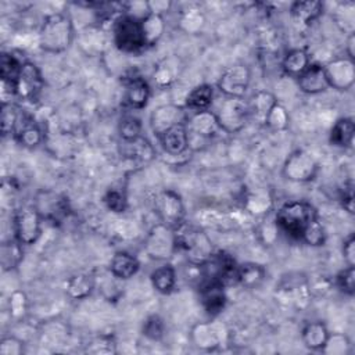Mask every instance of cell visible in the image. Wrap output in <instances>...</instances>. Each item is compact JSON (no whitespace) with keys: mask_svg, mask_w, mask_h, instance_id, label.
I'll list each match as a JSON object with an SVG mask.
<instances>
[{"mask_svg":"<svg viewBox=\"0 0 355 355\" xmlns=\"http://www.w3.org/2000/svg\"><path fill=\"white\" fill-rule=\"evenodd\" d=\"M334 284L341 293H344L349 297L354 295V293H355V268L347 265L344 269H341L334 277Z\"/></svg>","mask_w":355,"mask_h":355,"instance_id":"obj_48","label":"cell"},{"mask_svg":"<svg viewBox=\"0 0 355 355\" xmlns=\"http://www.w3.org/2000/svg\"><path fill=\"white\" fill-rule=\"evenodd\" d=\"M22 62L12 54L3 53L0 58V79L7 80H15L19 71H21Z\"/></svg>","mask_w":355,"mask_h":355,"instance_id":"obj_47","label":"cell"},{"mask_svg":"<svg viewBox=\"0 0 355 355\" xmlns=\"http://www.w3.org/2000/svg\"><path fill=\"white\" fill-rule=\"evenodd\" d=\"M180 122H184V111L180 105L173 103L161 104L150 114V126L157 137Z\"/></svg>","mask_w":355,"mask_h":355,"instance_id":"obj_17","label":"cell"},{"mask_svg":"<svg viewBox=\"0 0 355 355\" xmlns=\"http://www.w3.org/2000/svg\"><path fill=\"white\" fill-rule=\"evenodd\" d=\"M324 6L319 0L294 1L290 6L291 18L300 25H309L323 14Z\"/></svg>","mask_w":355,"mask_h":355,"instance_id":"obj_27","label":"cell"},{"mask_svg":"<svg viewBox=\"0 0 355 355\" xmlns=\"http://www.w3.org/2000/svg\"><path fill=\"white\" fill-rule=\"evenodd\" d=\"M112 42L115 47L126 54H136L147 46L143 39L140 19L128 14L118 15L112 22Z\"/></svg>","mask_w":355,"mask_h":355,"instance_id":"obj_5","label":"cell"},{"mask_svg":"<svg viewBox=\"0 0 355 355\" xmlns=\"http://www.w3.org/2000/svg\"><path fill=\"white\" fill-rule=\"evenodd\" d=\"M351 348V341L344 333H329L326 344L322 349L329 355H347Z\"/></svg>","mask_w":355,"mask_h":355,"instance_id":"obj_43","label":"cell"},{"mask_svg":"<svg viewBox=\"0 0 355 355\" xmlns=\"http://www.w3.org/2000/svg\"><path fill=\"white\" fill-rule=\"evenodd\" d=\"M153 79L158 87H169L176 79V69L169 61L165 60L154 69Z\"/></svg>","mask_w":355,"mask_h":355,"instance_id":"obj_49","label":"cell"},{"mask_svg":"<svg viewBox=\"0 0 355 355\" xmlns=\"http://www.w3.org/2000/svg\"><path fill=\"white\" fill-rule=\"evenodd\" d=\"M39 47L51 54H60L68 50L75 39L72 19L62 12H51L44 17L39 32Z\"/></svg>","mask_w":355,"mask_h":355,"instance_id":"obj_1","label":"cell"},{"mask_svg":"<svg viewBox=\"0 0 355 355\" xmlns=\"http://www.w3.org/2000/svg\"><path fill=\"white\" fill-rule=\"evenodd\" d=\"M297 86L298 89L309 96H315L319 93H323L329 89V83L323 71L322 64L311 62L308 68L298 75L297 78Z\"/></svg>","mask_w":355,"mask_h":355,"instance_id":"obj_21","label":"cell"},{"mask_svg":"<svg viewBox=\"0 0 355 355\" xmlns=\"http://www.w3.org/2000/svg\"><path fill=\"white\" fill-rule=\"evenodd\" d=\"M162 150L171 157H180L189 150V133L186 121L168 129L165 133L158 136Z\"/></svg>","mask_w":355,"mask_h":355,"instance_id":"obj_20","label":"cell"},{"mask_svg":"<svg viewBox=\"0 0 355 355\" xmlns=\"http://www.w3.org/2000/svg\"><path fill=\"white\" fill-rule=\"evenodd\" d=\"M140 269V262L136 255L128 251H118L110 262V272L115 279L128 280L133 277Z\"/></svg>","mask_w":355,"mask_h":355,"instance_id":"obj_24","label":"cell"},{"mask_svg":"<svg viewBox=\"0 0 355 355\" xmlns=\"http://www.w3.org/2000/svg\"><path fill=\"white\" fill-rule=\"evenodd\" d=\"M326 230L319 218H315L308 223V226L304 229L300 241L311 245V247H320L326 243Z\"/></svg>","mask_w":355,"mask_h":355,"instance_id":"obj_42","label":"cell"},{"mask_svg":"<svg viewBox=\"0 0 355 355\" xmlns=\"http://www.w3.org/2000/svg\"><path fill=\"white\" fill-rule=\"evenodd\" d=\"M33 207L43 220L60 222L69 212V202L65 196L50 189H40L33 197Z\"/></svg>","mask_w":355,"mask_h":355,"instance_id":"obj_12","label":"cell"},{"mask_svg":"<svg viewBox=\"0 0 355 355\" xmlns=\"http://www.w3.org/2000/svg\"><path fill=\"white\" fill-rule=\"evenodd\" d=\"M187 133H189V148H193L194 144L200 143V148L207 146L219 132L218 119L211 110L194 111L186 121Z\"/></svg>","mask_w":355,"mask_h":355,"instance_id":"obj_10","label":"cell"},{"mask_svg":"<svg viewBox=\"0 0 355 355\" xmlns=\"http://www.w3.org/2000/svg\"><path fill=\"white\" fill-rule=\"evenodd\" d=\"M24 251H22V244L14 237L12 240L10 239L8 241H3L0 247V261H1V269L4 272L12 270L19 265L22 261Z\"/></svg>","mask_w":355,"mask_h":355,"instance_id":"obj_38","label":"cell"},{"mask_svg":"<svg viewBox=\"0 0 355 355\" xmlns=\"http://www.w3.org/2000/svg\"><path fill=\"white\" fill-rule=\"evenodd\" d=\"M327 326L320 320L306 322L301 329V341L311 351H322L329 337Z\"/></svg>","mask_w":355,"mask_h":355,"instance_id":"obj_25","label":"cell"},{"mask_svg":"<svg viewBox=\"0 0 355 355\" xmlns=\"http://www.w3.org/2000/svg\"><path fill=\"white\" fill-rule=\"evenodd\" d=\"M0 354L1 355H22L25 354L24 340L15 336H6L0 341Z\"/></svg>","mask_w":355,"mask_h":355,"instance_id":"obj_53","label":"cell"},{"mask_svg":"<svg viewBox=\"0 0 355 355\" xmlns=\"http://www.w3.org/2000/svg\"><path fill=\"white\" fill-rule=\"evenodd\" d=\"M12 136L25 148H35L44 140V133L40 125L32 115L22 111H19Z\"/></svg>","mask_w":355,"mask_h":355,"instance_id":"obj_18","label":"cell"},{"mask_svg":"<svg viewBox=\"0 0 355 355\" xmlns=\"http://www.w3.org/2000/svg\"><path fill=\"white\" fill-rule=\"evenodd\" d=\"M19 108L10 103V104H1V118H0V122H1V133L3 136H7V135H12V130L15 128V123H17V119H18V115H19Z\"/></svg>","mask_w":355,"mask_h":355,"instance_id":"obj_51","label":"cell"},{"mask_svg":"<svg viewBox=\"0 0 355 355\" xmlns=\"http://www.w3.org/2000/svg\"><path fill=\"white\" fill-rule=\"evenodd\" d=\"M219 128L225 133H239L250 119L248 104L239 97H225L214 111Z\"/></svg>","mask_w":355,"mask_h":355,"instance_id":"obj_6","label":"cell"},{"mask_svg":"<svg viewBox=\"0 0 355 355\" xmlns=\"http://www.w3.org/2000/svg\"><path fill=\"white\" fill-rule=\"evenodd\" d=\"M266 276V270L257 262H244L237 266V283L244 288L258 287Z\"/></svg>","mask_w":355,"mask_h":355,"instance_id":"obj_36","label":"cell"},{"mask_svg":"<svg viewBox=\"0 0 355 355\" xmlns=\"http://www.w3.org/2000/svg\"><path fill=\"white\" fill-rule=\"evenodd\" d=\"M345 53H347L348 58H351V60L355 58V32L351 33V35H347Z\"/></svg>","mask_w":355,"mask_h":355,"instance_id":"obj_57","label":"cell"},{"mask_svg":"<svg viewBox=\"0 0 355 355\" xmlns=\"http://www.w3.org/2000/svg\"><path fill=\"white\" fill-rule=\"evenodd\" d=\"M319 172L318 159L306 150L298 148L288 154L282 166L283 176L294 183L312 182Z\"/></svg>","mask_w":355,"mask_h":355,"instance_id":"obj_8","label":"cell"},{"mask_svg":"<svg viewBox=\"0 0 355 355\" xmlns=\"http://www.w3.org/2000/svg\"><path fill=\"white\" fill-rule=\"evenodd\" d=\"M277 103L276 96L269 90H258L251 98L247 101L250 118H254L257 122L265 125V119L272 110V107Z\"/></svg>","mask_w":355,"mask_h":355,"instance_id":"obj_28","label":"cell"},{"mask_svg":"<svg viewBox=\"0 0 355 355\" xmlns=\"http://www.w3.org/2000/svg\"><path fill=\"white\" fill-rule=\"evenodd\" d=\"M251 82V69L241 62L227 67L216 82V87L225 97L243 98Z\"/></svg>","mask_w":355,"mask_h":355,"instance_id":"obj_13","label":"cell"},{"mask_svg":"<svg viewBox=\"0 0 355 355\" xmlns=\"http://www.w3.org/2000/svg\"><path fill=\"white\" fill-rule=\"evenodd\" d=\"M14 86L18 98L35 101L44 87V79L39 67L31 61H24Z\"/></svg>","mask_w":355,"mask_h":355,"instance_id":"obj_14","label":"cell"},{"mask_svg":"<svg viewBox=\"0 0 355 355\" xmlns=\"http://www.w3.org/2000/svg\"><path fill=\"white\" fill-rule=\"evenodd\" d=\"M354 135H355L354 119L351 116H343L333 123L329 133V141L331 143V146L347 148L352 146Z\"/></svg>","mask_w":355,"mask_h":355,"instance_id":"obj_29","label":"cell"},{"mask_svg":"<svg viewBox=\"0 0 355 355\" xmlns=\"http://www.w3.org/2000/svg\"><path fill=\"white\" fill-rule=\"evenodd\" d=\"M341 254H343L344 262L349 266H354V263H355V237L352 233L347 239H344L343 247H341Z\"/></svg>","mask_w":355,"mask_h":355,"instance_id":"obj_54","label":"cell"},{"mask_svg":"<svg viewBox=\"0 0 355 355\" xmlns=\"http://www.w3.org/2000/svg\"><path fill=\"white\" fill-rule=\"evenodd\" d=\"M42 222L43 218L37 212V209L31 205H22L14 212L12 218V229L14 237L22 245L35 244L42 236Z\"/></svg>","mask_w":355,"mask_h":355,"instance_id":"obj_9","label":"cell"},{"mask_svg":"<svg viewBox=\"0 0 355 355\" xmlns=\"http://www.w3.org/2000/svg\"><path fill=\"white\" fill-rule=\"evenodd\" d=\"M341 205L348 214H354V184L352 182L348 183V186H344V190L341 193Z\"/></svg>","mask_w":355,"mask_h":355,"instance_id":"obj_55","label":"cell"},{"mask_svg":"<svg viewBox=\"0 0 355 355\" xmlns=\"http://www.w3.org/2000/svg\"><path fill=\"white\" fill-rule=\"evenodd\" d=\"M86 352L89 354H114L116 352V343L112 336L100 334L93 337L86 344Z\"/></svg>","mask_w":355,"mask_h":355,"instance_id":"obj_46","label":"cell"},{"mask_svg":"<svg viewBox=\"0 0 355 355\" xmlns=\"http://www.w3.org/2000/svg\"><path fill=\"white\" fill-rule=\"evenodd\" d=\"M175 236L178 251H180L193 266L204 265L215 254L214 244L201 226L183 222L175 227Z\"/></svg>","mask_w":355,"mask_h":355,"instance_id":"obj_2","label":"cell"},{"mask_svg":"<svg viewBox=\"0 0 355 355\" xmlns=\"http://www.w3.org/2000/svg\"><path fill=\"white\" fill-rule=\"evenodd\" d=\"M10 316L14 320H21L28 313V297L22 290H14L8 298Z\"/></svg>","mask_w":355,"mask_h":355,"instance_id":"obj_45","label":"cell"},{"mask_svg":"<svg viewBox=\"0 0 355 355\" xmlns=\"http://www.w3.org/2000/svg\"><path fill=\"white\" fill-rule=\"evenodd\" d=\"M141 121L137 116L133 115H126L119 121L118 132L122 139V141H130L141 136Z\"/></svg>","mask_w":355,"mask_h":355,"instance_id":"obj_44","label":"cell"},{"mask_svg":"<svg viewBox=\"0 0 355 355\" xmlns=\"http://www.w3.org/2000/svg\"><path fill=\"white\" fill-rule=\"evenodd\" d=\"M279 230L280 229L275 219H266V216H263L262 222L258 226V236L265 245H270L276 241L279 236Z\"/></svg>","mask_w":355,"mask_h":355,"instance_id":"obj_52","label":"cell"},{"mask_svg":"<svg viewBox=\"0 0 355 355\" xmlns=\"http://www.w3.org/2000/svg\"><path fill=\"white\" fill-rule=\"evenodd\" d=\"M226 338V330L216 322H198L190 329V341L200 351H215Z\"/></svg>","mask_w":355,"mask_h":355,"instance_id":"obj_16","label":"cell"},{"mask_svg":"<svg viewBox=\"0 0 355 355\" xmlns=\"http://www.w3.org/2000/svg\"><path fill=\"white\" fill-rule=\"evenodd\" d=\"M154 212L157 214L161 223L169 227H178L184 222V202L180 194L175 190L165 189L158 191L153 200Z\"/></svg>","mask_w":355,"mask_h":355,"instance_id":"obj_11","label":"cell"},{"mask_svg":"<svg viewBox=\"0 0 355 355\" xmlns=\"http://www.w3.org/2000/svg\"><path fill=\"white\" fill-rule=\"evenodd\" d=\"M103 202L108 211L114 214H123L128 208V194L125 187L112 186L107 189L103 196Z\"/></svg>","mask_w":355,"mask_h":355,"instance_id":"obj_40","label":"cell"},{"mask_svg":"<svg viewBox=\"0 0 355 355\" xmlns=\"http://www.w3.org/2000/svg\"><path fill=\"white\" fill-rule=\"evenodd\" d=\"M143 248H144V252L151 259H155V261L171 259L178 251L175 229L158 222L146 234Z\"/></svg>","mask_w":355,"mask_h":355,"instance_id":"obj_7","label":"cell"},{"mask_svg":"<svg viewBox=\"0 0 355 355\" xmlns=\"http://www.w3.org/2000/svg\"><path fill=\"white\" fill-rule=\"evenodd\" d=\"M96 288V277L92 273H75L65 283V293L72 300H85Z\"/></svg>","mask_w":355,"mask_h":355,"instance_id":"obj_30","label":"cell"},{"mask_svg":"<svg viewBox=\"0 0 355 355\" xmlns=\"http://www.w3.org/2000/svg\"><path fill=\"white\" fill-rule=\"evenodd\" d=\"M200 301L211 316L220 313L227 302L225 284L216 280H205L200 287Z\"/></svg>","mask_w":355,"mask_h":355,"instance_id":"obj_19","label":"cell"},{"mask_svg":"<svg viewBox=\"0 0 355 355\" xmlns=\"http://www.w3.org/2000/svg\"><path fill=\"white\" fill-rule=\"evenodd\" d=\"M148 6V12L162 15L165 11H169L172 7V3L169 0H153L147 1Z\"/></svg>","mask_w":355,"mask_h":355,"instance_id":"obj_56","label":"cell"},{"mask_svg":"<svg viewBox=\"0 0 355 355\" xmlns=\"http://www.w3.org/2000/svg\"><path fill=\"white\" fill-rule=\"evenodd\" d=\"M140 28L143 33V39L147 47L155 46L165 33V19L164 15L148 12L144 18L140 19Z\"/></svg>","mask_w":355,"mask_h":355,"instance_id":"obj_31","label":"cell"},{"mask_svg":"<svg viewBox=\"0 0 355 355\" xmlns=\"http://www.w3.org/2000/svg\"><path fill=\"white\" fill-rule=\"evenodd\" d=\"M355 6L351 1L340 3L333 15L338 29L347 35L354 33L355 29Z\"/></svg>","mask_w":355,"mask_h":355,"instance_id":"obj_39","label":"cell"},{"mask_svg":"<svg viewBox=\"0 0 355 355\" xmlns=\"http://www.w3.org/2000/svg\"><path fill=\"white\" fill-rule=\"evenodd\" d=\"M243 208L252 218H263L272 211L273 198L268 191H250L244 196Z\"/></svg>","mask_w":355,"mask_h":355,"instance_id":"obj_26","label":"cell"},{"mask_svg":"<svg viewBox=\"0 0 355 355\" xmlns=\"http://www.w3.org/2000/svg\"><path fill=\"white\" fill-rule=\"evenodd\" d=\"M311 64V57L304 49H291L286 53L282 60V69L286 75L291 78H297L301 75L308 65Z\"/></svg>","mask_w":355,"mask_h":355,"instance_id":"obj_34","label":"cell"},{"mask_svg":"<svg viewBox=\"0 0 355 355\" xmlns=\"http://www.w3.org/2000/svg\"><path fill=\"white\" fill-rule=\"evenodd\" d=\"M122 155L132 161H140V162H147L153 159L155 151L153 144L144 137L140 136L135 140L130 141H122Z\"/></svg>","mask_w":355,"mask_h":355,"instance_id":"obj_35","label":"cell"},{"mask_svg":"<svg viewBox=\"0 0 355 355\" xmlns=\"http://www.w3.org/2000/svg\"><path fill=\"white\" fill-rule=\"evenodd\" d=\"M151 94L148 82L141 76H130L125 82V104L133 110H141L147 105Z\"/></svg>","mask_w":355,"mask_h":355,"instance_id":"obj_22","label":"cell"},{"mask_svg":"<svg viewBox=\"0 0 355 355\" xmlns=\"http://www.w3.org/2000/svg\"><path fill=\"white\" fill-rule=\"evenodd\" d=\"M143 334L151 341H161L165 334V323L161 316L151 315L143 323Z\"/></svg>","mask_w":355,"mask_h":355,"instance_id":"obj_50","label":"cell"},{"mask_svg":"<svg viewBox=\"0 0 355 355\" xmlns=\"http://www.w3.org/2000/svg\"><path fill=\"white\" fill-rule=\"evenodd\" d=\"M205 22L207 18L204 11L200 7L191 6L180 11L178 25L179 29L187 35H198L204 29Z\"/></svg>","mask_w":355,"mask_h":355,"instance_id":"obj_32","label":"cell"},{"mask_svg":"<svg viewBox=\"0 0 355 355\" xmlns=\"http://www.w3.org/2000/svg\"><path fill=\"white\" fill-rule=\"evenodd\" d=\"M150 280L155 291L169 294L173 291L176 284V270L171 263H164L151 272Z\"/></svg>","mask_w":355,"mask_h":355,"instance_id":"obj_37","label":"cell"},{"mask_svg":"<svg viewBox=\"0 0 355 355\" xmlns=\"http://www.w3.org/2000/svg\"><path fill=\"white\" fill-rule=\"evenodd\" d=\"M78 42L87 55H98L105 49L107 36L100 26L87 25L78 33Z\"/></svg>","mask_w":355,"mask_h":355,"instance_id":"obj_23","label":"cell"},{"mask_svg":"<svg viewBox=\"0 0 355 355\" xmlns=\"http://www.w3.org/2000/svg\"><path fill=\"white\" fill-rule=\"evenodd\" d=\"M275 298L283 306L305 311L312 301L309 279L300 273L284 276L276 286Z\"/></svg>","mask_w":355,"mask_h":355,"instance_id":"obj_4","label":"cell"},{"mask_svg":"<svg viewBox=\"0 0 355 355\" xmlns=\"http://www.w3.org/2000/svg\"><path fill=\"white\" fill-rule=\"evenodd\" d=\"M212 103H214V87L208 83H202L193 87L184 98V107L191 110L193 112L209 110Z\"/></svg>","mask_w":355,"mask_h":355,"instance_id":"obj_33","label":"cell"},{"mask_svg":"<svg viewBox=\"0 0 355 355\" xmlns=\"http://www.w3.org/2000/svg\"><path fill=\"white\" fill-rule=\"evenodd\" d=\"M265 126H268L273 132H283L290 126V114L282 103L277 101L272 107L265 119Z\"/></svg>","mask_w":355,"mask_h":355,"instance_id":"obj_41","label":"cell"},{"mask_svg":"<svg viewBox=\"0 0 355 355\" xmlns=\"http://www.w3.org/2000/svg\"><path fill=\"white\" fill-rule=\"evenodd\" d=\"M329 87L347 92L355 83V64L348 57H336L323 65Z\"/></svg>","mask_w":355,"mask_h":355,"instance_id":"obj_15","label":"cell"},{"mask_svg":"<svg viewBox=\"0 0 355 355\" xmlns=\"http://www.w3.org/2000/svg\"><path fill=\"white\" fill-rule=\"evenodd\" d=\"M315 218H318L316 209L311 202L304 200H291L283 202L275 215L279 229L297 240H300L304 229Z\"/></svg>","mask_w":355,"mask_h":355,"instance_id":"obj_3","label":"cell"}]
</instances>
